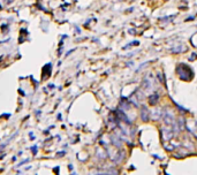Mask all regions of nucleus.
<instances>
[{"label": "nucleus", "instance_id": "f257e3e1", "mask_svg": "<svg viewBox=\"0 0 197 175\" xmlns=\"http://www.w3.org/2000/svg\"><path fill=\"white\" fill-rule=\"evenodd\" d=\"M178 74H179V76H180L181 80H184V75H187L188 81L192 78V72H191V69L188 66H186L184 64H181L178 67Z\"/></svg>", "mask_w": 197, "mask_h": 175}, {"label": "nucleus", "instance_id": "f03ea898", "mask_svg": "<svg viewBox=\"0 0 197 175\" xmlns=\"http://www.w3.org/2000/svg\"><path fill=\"white\" fill-rule=\"evenodd\" d=\"M161 136H163V139L164 141H171L172 137L174 136V131H173L172 126L161 128Z\"/></svg>", "mask_w": 197, "mask_h": 175}, {"label": "nucleus", "instance_id": "7ed1b4c3", "mask_svg": "<svg viewBox=\"0 0 197 175\" xmlns=\"http://www.w3.org/2000/svg\"><path fill=\"white\" fill-rule=\"evenodd\" d=\"M163 120L165 121V123L167 126H172L174 123V115L171 111H165L164 115H163Z\"/></svg>", "mask_w": 197, "mask_h": 175}, {"label": "nucleus", "instance_id": "20e7f679", "mask_svg": "<svg viewBox=\"0 0 197 175\" xmlns=\"http://www.w3.org/2000/svg\"><path fill=\"white\" fill-rule=\"evenodd\" d=\"M141 118H142L143 121H149L150 112H149V109H148L145 106H143V107H142V111H141Z\"/></svg>", "mask_w": 197, "mask_h": 175}, {"label": "nucleus", "instance_id": "39448f33", "mask_svg": "<svg viewBox=\"0 0 197 175\" xmlns=\"http://www.w3.org/2000/svg\"><path fill=\"white\" fill-rule=\"evenodd\" d=\"M158 100H159V95H158V93H153V95H151L150 98H149V103H150L151 105H156V104L158 103Z\"/></svg>", "mask_w": 197, "mask_h": 175}, {"label": "nucleus", "instance_id": "423d86ee", "mask_svg": "<svg viewBox=\"0 0 197 175\" xmlns=\"http://www.w3.org/2000/svg\"><path fill=\"white\" fill-rule=\"evenodd\" d=\"M36 148H37V146H33V153H34V154H36V153H37V150H36Z\"/></svg>", "mask_w": 197, "mask_h": 175}]
</instances>
